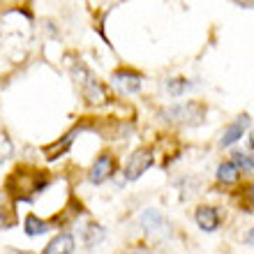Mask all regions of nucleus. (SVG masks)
<instances>
[{
  "instance_id": "f257e3e1",
  "label": "nucleus",
  "mask_w": 254,
  "mask_h": 254,
  "mask_svg": "<svg viewBox=\"0 0 254 254\" xmlns=\"http://www.w3.org/2000/svg\"><path fill=\"white\" fill-rule=\"evenodd\" d=\"M164 121L169 123H181V125H199L206 118V107L199 102H183V104H174L164 111Z\"/></svg>"
},
{
  "instance_id": "f03ea898",
  "label": "nucleus",
  "mask_w": 254,
  "mask_h": 254,
  "mask_svg": "<svg viewBox=\"0 0 254 254\" xmlns=\"http://www.w3.org/2000/svg\"><path fill=\"white\" fill-rule=\"evenodd\" d=\"M74 79L79 81L81 90H83V95H86V100L90 102V104H95V102H104L107 100V93H104V88H102V83L97 79H95L93 74L88 72L86 65H81V63H76V69H74Z\"/></svg>"
},
{
  "instance_id": "7ed1b4c3",
  "label": "nucleus",
  "mask_w": 254,
  "mask_h": 254,
  "mask_svg": "<svg viewBox=\"0 0 254 254\" xmlns=\"http://www.w3.org/2000/svg\"><path fill=\"white\" fill-rule=\"evenodd\" d=\"M153 150L150 148H136L125 164V178L127 181H139L141 176L146 174L148 169L153 167Z\"/></svg>"
},
{
  "instance_id": "20e7f679",
  "label": "nucleus",
  "mask_w": 254,
  "mask_h": 254,
  "mask_svg": "<svg viewBox=\"0 0 254 254\" xmlns=\"http://www.w3.org/2000/svg\"><path fill=\"white\" fill-rule=\"evenodd\" d=\"M114 171H116V160L109 153H102L100 157L93 162L90 174H88V181L95 183V185H100V183H104L107 178H111Z\"/></svg>"
},
{
  "instance_id": "39448f33",
  "label": "nucleus",
  "mask_w": 254,
  "mask_h": 254,
  "mask_svg": "<svg viewBox=\"0 0 254 254\" xmlns=\"http://www.w3.org/2000/svg\"><path fill=\"white\" fill-rule=\"evenodd\" d=\"M114 86L125 95H134L139 93L141 88V76L136 72H132V69H118L114 74Z\"/></svg>"
},
{
  "instance_id": "423d86ee",
  "label": "nucleus",
  "mask_w": 254,
  "mask_h": 254,
  "mask_svg": "<svg viewBox=\"0 0 254 254\" xmlns=\"http://www.w3.org/2000/svg\"><path fill=\"white\" fill-rule=\"evenodd\" d=\"M248 127H250V116H238V118L224 129V134H222V139H220V146L222 148L234 146L236 141L243 139V134L248 132Z\"/></svg>"
},
{
  "instance_id": "0eeeda50",
  "label": "nucleus",
  "mask_w": 254,
  "mask_h": 254,
  "mask_svg": "<svg viewBox=\"0 0 254 254\" xmlns=\"http://www.w3.org/2000/svg\"><path fill=\"white\" fill-rule=\"evenodd\" d=\"M194 220H196L199 229H203V231H215V229L220 227V213H217V208H213V206L196 208Z\"/></svg>"
},
{
  "instance_id": "6e6552de",
  "label": "nucleus",
  "mask_w": 254,
  "mask_h": 254,
  "mask_svg": "<svg viewBox=\"0 0 254 254\" xmlns=\"http://www.w3.org/2000/svg\"><path fill=\"white\" fill-rule=\"evenodd\" d=\"M74 248H76V243H74L72 234H58L54 241L44 248L42 254H74Z\"/></svg>"
},
{
  "instance_id": "1a4fd4ad",
  "label": "nucleus",
  "mask_w": 254,
  "mask_h": 254,
  "mask_svg": "<svg viewBox=\"0 0 254 254\" xmlns=\"http://www.w3.org/2000/svg\"><path fill=\"white\" fill-rule=\"evenodd\" d=\"M141 224H143V229H146V231H150V234L167 229L162 213H160V210H155V208H150V210H146V213L141 215Z\"/></svg>"
},
{
  "instance_id": "9d476101",
  "label": "nucleus",
  "mask_w": 254,
  "mask_h": 254,
  "mask_svg": "<svg viewBox=\"0 0 254 254\" xmlns=\"http://www.w3.org/2000/svg\"><path fill=\"white\" fill-rule=\"evenodd\" d=\"M81 132V127H76V129H72V132L67 134L65 139L61 141V143H54V146H47L44 148V155H47V160H56V157H61L63 153H65L67 148H69V143L74 141V136Z\"/></svg>"
},
{
  "instance_id": "9b49d317",
  "label": "nucleus",
  "mask_w": 254,
  "mask_h": 254,
  "mask_svg": "<svg viewBox=\"0 0 254 254\" xmlns=\"http://www.w3.org/2000/svg\"><path fill=\"white\" fill-rule=\"evenodd\" d=\"M238 178H241V171L231 162H222L217 167V181L224 183V185H234V183H238Z\"/></svg>"
},
{
  "instance_id": "f8f14e48",
  "label": "nucleus",
  "mask_w": 254,
  "mask_h": 254,
  "mask_svg": "<svg viewBox=\"0 0 254 254\" xmlns=\"http://www.w3.org/2000/svg\"><path fill=\"white\" fill-rule=\"evenodd\" d=\"M231 164H234L238 171H243V174H254V157L250 153L236 150V153L231 155Z\"/></svg>"
},
{
  "instance_id": "ddd939ff",
  "label": "nucleus",
  "mask_w": 254,
  "mask_h": 254,
  "mask_svg": "<svg viewBox=\"0 0 254 254\" xmlns=\"http://www.w3.org/2000/svg\"><path fill=\"white\" fill-rule=\"evenodd\" d=\"M23 229H26L28 236H42L49 231V224L44 220H40L37 215H28L26 222H23Z\"/></svg>"
},
{
  "instance_id": "4468645a",
  "label": "nucleus",
  "mask_w": 254,
  "mask_h": 254,
  "mask_svg": "<svg viewBox=\"0 0 254 254\" xmlns=\"http://www.w3.org/2000/svg\"><path fill=\"white\" fill-rule=\"evenodd\" d=\"M83 241H86L88 248H95L104 241V229L100 224H90L88 229H83Z\"/></svg>"
},
{
  "instance_id": "2eb2a0df",
  "label": "nucleus",
  "mask_w": 254,
  "mask_h": 254,
  "mask_svg": "<svg viewBox=\"0 0 254 254\" xmlns=\"http://www.w3.org/2000/svg\"><path fill=\"white\" fill-rule=\"evenodd\" d=\"M192 86L188 79H169L167 81V90H169V95H174V97H181L188 88Z\"/></svg>"
},
{
  "instance_id": "dca6fc26",
  "label": "nucleus",
  "mask_w": 254,
  "mask_h": 254,
  "mask_svg": "<svg viewBox=\"0 0 254 254\" xmlns=\"http://www.w3.org/2000/svg\"><path fill=\"white\" fill-rule=\"evenodd\" d=\"M12 153H14V146H12V141H9V136L0 132V164L9 160Z\"/></svg>"
},
{
  "instance_id": "f3484780",
  "label": "nucleus",
  "mask_w": 254,
  "mask_h": 254,
  "mask_svg": "<svg viewBox=\"0 0 254 254\" xmlns=\"http://www.w3.org/2000/svg\"><path fill=\"white\" fill-rule=\"evenodd\" d=\"M238 7H245V9H250V7H254V2H236Z\"/></svg>"
},
{
  "instance_id": "a211bd4d",
  "label": "nucleus",
  "mask_w": 254,
  "mask_h": 254,
  "mask_svg": "<svg viewBox=\"0 0 254 254\" xmlns=\"http://www.w3.org/2000/svg\"><path fill=\"white\" fill-rule=\"evenodd\" d=\"M9 224H12V222H5V220H2V213H0V229H2V227H9Z\"/></svg>"
},
{
  "instance_id": "6ab92c4d",
  "label": "nucleus",
  "mask_w": 254,
  "mask_h": 254,
  "mask_svg": "<svg viewBox=\"0 0 254 254\" xmlns=\"http://www.w3.org/2000/svg\"><path fill=\"white\" fill-rule=\"evenodd\" d=\"M248 243H252L254 245V227H252V231H250V236H248Z\"/></svg>"
},
{
  "instance_id": "aec40b11",
  "label": "nucleus",
  "mask_w": 254,
  "mask_h": 254,
  "mask_svg": "<svg viewBox=\"0 0 254 254\" xmlns=\"http://www.w3.org/2000/svg\"><path fill=\"white\" fill-rule=\"evenodd\" d=\"M250 199H252V203H254V185L250 188Z\"/></svg>"
}]
</instances>
